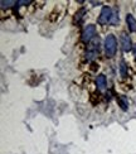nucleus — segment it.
Listing matches in <instances>:
<instances>
[{"mask_svg": "<svg viewBox=\"0 0 136 154\" xmlns=\"http://www.w3.org/2000/svg\"><path fill=\"white\" fill-rule=\"evenodd\" d=\"M116 49H117V42L115 36L112 34H108L105 39V52H106V56L107 57H114L115 53H116Z\"/></svg>", "mask_w": 136, "mask_h": 154, "instance_id": "1", "label": "nucleus"}, {"mask_svg": "<svg viewBox=\"0 0 136 154\" xmlns=\"http://www.w3.org/2000/svg\"><path fill=\"white\" fill-rule=\"evenodd\" d=\"M112 15H114V13H112L111 8H110V7H103L102 10H101L100 17H98V24L103 25V24L110 23V22H111Z\"/></svg>", "mask_w": 136, "mask_h": 154, "instance_id": "2", "label": "nucleus"}, {"mask_svg": "<svg viewBox=\"0 0 136 154\" xmlns=\"http://www.w3.org/2000/svg\"><path fill=\"white\" fill-rule=\"evenodd\" d=\"M95 36H96V27L93 24H88L82 32V40L85 43H88Z\"/></svg>", "mask_w": 136, "mask_h": 154, "instance_id": "3", "label": "nucleus"}, {"mask_svg": "<svg viewBox=\"0 0 136 154\" xmlns=\"http://www.w3.org/2000/svg\"><path fill=\"white\" fill-rule=\"evenodd\" d=\"M97 53H98V42L97 43H92V44L88 47L87 53H86V59H87L88 62H91L92 59L96 58Z\"/></svg>", "mask_w": 136, "mask_h": 154, "instance_id": "4", "label": "nucleus"}, {"mask_svg": "<svg viewBox=\"0 0 136 154\" xmlns=\"http://www.w3.org/2000/svg\"><path fill=\"white\" fill-rule=\"evenodd\" d=\"M121 46H122V49L125 52H130L132 48V43H131V39L127 34H121Z\"/></svg>", "mask_w": 136, "mask_h": 154, "instance_id": "5", "label": "nucleus"}, {"mask_svg": "<svg viewBox=\"0 0 136 154\" xmlns=\"http://www.w3.org/2000/svg\"><path fill=\"white\" fill-rule=\"evenodd\" d=\"M126 23H127V25H129L130 32H136V20H135V18L131 15V14H127Z\"/></svg>", "mask_w": 136, "mask_h": 154, "instance_id": "6", "label": "nucleus"}, {"mask_svg": "<svg viewBox=\"0 0 136 154\" xmlns=\"http://www.w3.org/2000/svg\"><path fill=\"white\" fill-rule=\"evenodd\" d=\"M96 85L98 87V90H105L106 87V77L105 75H98L96 78Z\"/></svg>", "mask_w": 136, "mask_h": 154, "instance_id": "7", "label": "nucleus"}, {"mask_svg": "<svg viewBox=\"0 0 136 154\" xmlns=\"http://www.w3.org/2000/svg\"><path fill=\"white\" fill-rule=\"evenodd\" d=\"M117 102H118V105L121 106V109H122V110H127V107H129V101H127V97H125L124 95H120V96L117 97Z\"/></svg>", "mask_w": 136, "mask_h": 154, "instance_id": "8", "label": "nucleus"}, {"mask_svg": "<svg viewBox=\"0 0 136 154\" xmlns=\"http://www.w3.org/2000/svg\"><path fill=\"white\" fill-rule=\"evenodd\" d=\"M127 73H129V71H127V65L124 62V61H121V63H120V75L122 77H126Z\"/></svg>", "mask_w": 136, "mask_h": 154, "instance_id": "9", "label": "nucleus"}, {"mask_svg": "<svg viewBox=\"0 0 136 154\" xmlns=\"http://www.w3.org/2000/svg\"><path fill=\"white\" fill-rule=\"evenodd\" d=\"M11 4H16V1H1V8L5 9V8L11 7Z\"/></svg>", "mask_w": 136, "mask_h": 154, "instance_id": "10", "label": "nucleus"}, {"mask_svg": "<svg viewBox=\"0 0 136 154\" xmlns=\"http://www.w3.org/2000/svg\"><path fill=\"white\" fill-rule=\"evenodd\" d=\"M86 13V10L85 9H81L79 11H78V13L76 14V19H74V20H77V22H79V20H81V18H82V17H83V14H85Z\"/></svg>", "mask_w": 136, "mask_h": 154, "instance_id": "11", "label": "nucleus"}, {"mask_svg": "<svg viewBox=\"0 0 136 154\" xmlns=\"http://www.w3.org/2000/svg\"><path fill=\"white\" fill-rule=\"evenodd\" d=\"M111 23L112 25H116L117 23H118V15H116V14H114V15H112V18H111Z\"/></svg>", "mask_w": 136, "mask_h": 154, "instance_id": "12", "label": "nucleus"}, {"mask_svg": "<svg viewBox=\"0 0 136 154\" xmlns=\"http://www.w3.org/2000/svg\"><path fill=\"white\" fill-rule=\"evenodd\" d=\"M135 56H136V46H135Z\"/></svg>", "mask_w": 136, "mask_h": 154, "instance_id": "13", "label": "nucleus"}]
</instances>
